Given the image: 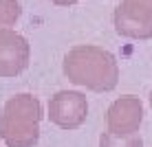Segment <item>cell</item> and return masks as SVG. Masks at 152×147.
Wrapping results in <instances>:
<instances>
[{"label":"cell","mask_w":152,"mask_h":147,"mask_svg":"<svg viewBox=\"0 0 152 147\" xmlns=\"http://www.w3.org/2000/svg\"><path fill=\"white\" fill-rule=\"evenodd\" d=\"M53 4H60V7H71V4H77L80 0H51Z\"/></svg>","instance_id":"9"},{"label":"cell","mask_w":152,"mask_h":147,"mask_svg":"<svg viewBox=\"0 0 152 147\" xmlns=\"http://www.w3.org/2000/svg\"><path fill=\"white\" fill-rule=\"evenodd\" d=\"M99 147H143L139 134H126V136H117L110 132H104L99 136Z\"/></svg>","instance_id":"7"},{"label":"cell","mask_w":152,"mask_h":147,"mask_svg":"<svg viewBox=\"0 0 152 147\" xmlns=\"http://www.w3.org/2000/svg\"><path fill=\"white\" fill-rule=\"evenodd\" d=\"M29 42L13 29H0V77H18L29 66Z\"/></svg>","instance_id":"5"},{"label":"cell","mask_w":152,"mask_h":147,"mask_svg":"<svg viewBox=\"0 0 152 147\" xmlns=\"http://www.w3.org/2000/svg\"><path fill=\"white\" fill-rule=\"evenodd\" d=\"M150 108H152V92H150Z\"/></svg>","instance_id":"10"},{"label":"cell","mask_w":152,"mask_h":147,"mask_svg":"<svg viewBox=\"0 0 152 147\" xmlns=\"http://www.w3.org/2000/svg\"><path fill=\"white\" fill-rule=\"evenodd\" d=\"M113 24L121 38H152V0H121L113 13Z\"/></svg>","instance_id":"3"},{"label":"cell","mask_w":152,"mask_h":147,"mask_svg":"<svg viewBox=\"0 0 152 147\" xmlns=\"http://www.w3.org/2000/svg\"><path fill=\"white\" fill-rule=\"evenodd\" d=\"M22 7L18 0H0V29H11L20 20Z\"/></svg>","instance_id":"8"},{"label":"cell","mask_w":152,"mask_h":147,"mask_svg":"<svg viewBox=\"0 0 152 147\" xmlns=\"http://www.w3.org/2000/svg\"><path fill=\"white\" fill-rule=\"evenodd\" d=\"M88 101L77 90H60L49 99V121L60 130H77L86 121Z\"/></svg>","instance_id":"4"},{"label":"cell","mask_w":152,"mask_h":147,"mask_svg":"<svg viewBox=\"0 0 152 147\" xmlns=\"http://www.w3.org/2000/svg\"><path fill=\"white\" fill-rule=\"evenodd\" d=\"M143 121V103L134 94H124L117 101L110 103L106 112V127L110 134L126 136V134H137L139 125Z\"/></svg>","instance_id":"6"},{"label":"cell","mask_w":152,"mask_h":147,"mask_svg":"<svg viewBox=\"0 0 152 147\" xmlns=\"http://www.w3.org/2000/svg\"><path fill=\"white\" fill-rule=\"evenodd\" d=\"M42 103L33 94H13L0 114V138L7 147H33L40 140Z\"/></svg>","instance_id":"2"},{"label":"cell","mask_w":152,"mask_h":147,"mask_svg":"<svg viewBox=\"0 0 152 147\" xmlns=\"http://www.w3.org/2000/svg\"><path fill=\"white\" fill-rule=\"evenodd\" d=\"M64 75L75 86L93 92H110L119 81V66L110 51L93 44H82L64 55Z\"/></svg>","instance_id":"1"}]
</instances>
